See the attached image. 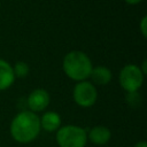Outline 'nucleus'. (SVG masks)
Returning <instances> with one entry per match:
<instances>
[{
	"instance_id": "obj_7",
	"label": "nucleus",
	"mask_w": 147,
	"mask_h": 147,
	"mask_svg": "<svg viewBox=\"0 0 147 147\" xmlns=\"http://www.w3.org/2000/svg\"><path fill=\"white\" fill-rule=\"evenodd\" d=\"M111 138L110 130L105 125H95L87 131V141L90 140L95 146L106 145Z\"/></svg>"
},
{
	"instance_id": "obj_11",
	"label": "nucleus",
	"mask_w": 147,
	"mask_h": 147,
	"mask_svg": "<svg viewBox=\"0 0 147 147\" xmlns=\"http://www.w3.org/2000/svg\"><path fill=\"white\" fill-rule=\"evenodd\" d=\"M13 71H14L15 78H25L29 75L30 68H29L28 63H25L24 61H18L14 64Z\"/></svg>"
},
{
	"instance_id": "obj_3",
	"label": "nucleus",
	"mask_w": 147,
	"mask_h": 147,
	"mask_svg": "<svg viewBox=\"0 0 147 147\" xmlns=\"http://www.w3.org/2000/svg\"><path fill=\"white\" fill-rule=\"evenodd\" d=\"M55 139L59 147H85L87 144V131L82 126L67 124L56 131Z\"/></svg>"
},
{
	"instance_id": "obj_4",
	"label": "nucleus",
	"mask_w": 147,
	"mask_h": 147,
	"mask_svg": "<svg viewBox=\"0 0 147 147\" xmlns=\"http://www.w3.org/2000/svg\"><path fill=\"white\" fill-rule=\"evenodd\" d=\"M144 74L137 64L124 65L118 75V83L126 93L138 92L144 83Z\"/></svg>"
},
{
	"instance_id": "obj_6",
	"label": "nucleus",
	"mask_w": 147,
	"mask_h": 147,
	"mask_svg": "<svg viewBox=\"0 0 147 147\" xmlns=\"http://www.w3.org/2000/svg\"><path fill=\"white\" fill-rule=\"evenodd\" d=\"M49 102H51L49 93L44 88L33 90L29 94L28 100H26V103H28V107H29L30 111L36 113V114L40 113V111H44L48 107Z\"/></svg>"
},
{
	"instance_id": "obj_14",
	"label": "nucleus",
	"mask_w": 147,
	"mask_h": 147,
	"mask_svg": "<svg viewBox=\"0 0 147 147\" xmlns=\"http://www.w3.org/2000/svg\"><path fill=\"white\" fill-rule=\"evenodd\" d=\"M134 147H147V144L145 140H140L134 145Z\"/></svg>"
},
{
	"instance_id": "obj_2",
	"label": "nucleus",
	"mask_w": 147,
	"mask_h": 147,
	"mask_svg": "<svg viewBox=\"0 0 147 147\" xmlns=\"http://www.w3.org/2000/svg\"><path fill=\"white\" fill-rule=\"evenodd\" d=\"M92 61L88 55L82 51L68 52L62 61V69L64 74L75 82H83L90 78L92 71Z\"/></svg>"
},
{
	"instance_id": "obj_5",
	"label": "nucleus",
	"mask_w": 147,
	"mask_h": 147,
	"mask_svg": "<svg viewBox=\"0 0 147 147\" xmlns=\"http://www.w3.org/2000/svg\"><path fill=\"white\" fill-rule=\"evenodd\" d=\"M72 98L76 105L82 108H90L92 107L98 99V91L92 84V82L83 80L77 82L72 91Z\"/></svg>"
},
{
	"instance_id": "obj_1",
	"label": "nucleus",
	"mask_w": 147,
	"mask_h": 147,
	"mask_svg": "<svg viewBox=\"0 0 147 147\" xmlns=\"http://www.w3.org/2000/svg\"><path fill=\"white\" fill-rule=\"evenodd\" d=\"M39 116L30 110H23L14 116L9 125L11 138L18 144L33 141L40 132Z\"/></svg>"
},
{
	"instance_id": "obj_8",
	"label": "nucleus",
	"mask_w": 147,
	"mask_h": 147,
	"mask_svg": "<svg viewBox=\"0 0 147 147\" xmlns=\"http://www.w3.org/2000/svg\"><path fill=\"white\" fill-rule=\"evenodd\" d=\"M39 122H40V129L47 132H56L62 126L61 116L56 111L44 113L42 116L39 117Z\"/></svg>"
},
{
	"instance_id": "obj_10",
	"label": "nucleus",
	"mask_w": 147,
	"mask_h": 147,
	"mask_svg": "<svg viewBox=\"0 0 147 147\" xmlns=\"http://www.w3.org/2000/svg\"><path fill=\"white\" fill-rule=\"evenodd\" d=\"M90 78L92 79V84H96V85H107L111 78H113V74L110 71V69L106 65H98V67H93Z\"/></svg>"
},
{
	"instance_id": "obj_9",
	"label": "nucleus",
	"mask_w": 147,
	"mask_h": 147,
	"mask_svg": "<svg viewBox=\"0 0 147 147\" xmlns=\"http://www.w3.org/2000/svg\"><path fill=\"white\" fill-rule=\"evenodd\" d=\"M13 65L3 59H0V91H6L15 82Z\"/></svg>"
},
{
	"instance_id": "obj_13",
	"label": "nucleus",
	"mask_w": 147,
	"mask_h": 147,
	"mask_svg": "<svg viewBox=\"0 0 147 147\" xmlns=\"http://www.w3.org/2000/svg\"><path fill=\"white\" fill-rule=\"evenodd\" d=\"M124 1H125L127 5H132V6H133V5H138V3H140L142 0H124Z\"/></svg>"
},
{
	"instance_id": "obj_12",
	"label": "nucleus",
	"mask_w": 147,
	"mask_h": 147,
	"mask_svg": "<svg viewBox=\"0 0 147 147\" xmlns=\"http://www.w3.org/2000/svg\"><path fill=\"white\" fill-rule=\"evenodd\" d=\"M139 29L142 34V37H147V16H142L139 22Z\"/></svg>"
}]
</instances>
